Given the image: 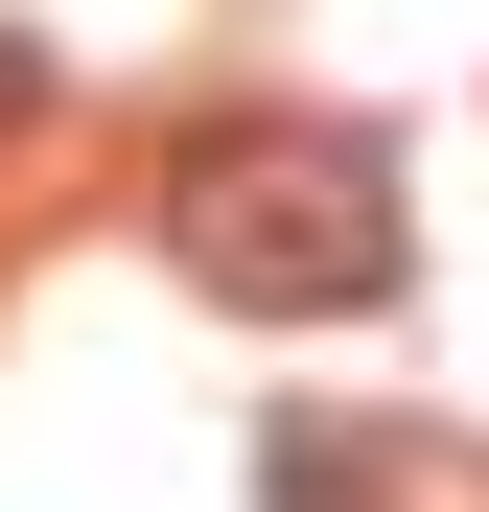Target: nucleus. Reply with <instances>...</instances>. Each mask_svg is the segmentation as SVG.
Returning <instances> with one entry per match:
<instances>
[{
  "label": "nucleus",
  "mask_w": 489,
  "mask_h": 512,
  "mask_svg": "<svg viewBox=\"0 0 489 512\" xmlns=\"http://www.w3.org/2000/svg\"><path fill=\"white\" fill-rule=\"evenodd\" d=\"M163 256H187L233 326H350V303H396V163H373L350 117L187 140V187H163Z\"/></svg>",
  "instance_id": "1"
}]
</instances>
